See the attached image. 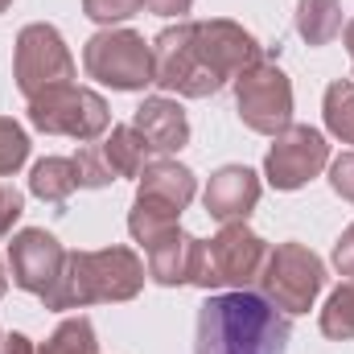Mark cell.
Returning <instances> with one entry per match:
<instances>
[{
  "label": "cell",
  "instance_id": "1",
  "mask_svg": "<svg viewBox=\"0 0 354 354\" xmlns=\"http://www.w3.org/2000/svg\"><path fill=\"white\" fill-rule=\"evenodd\" d=\"M288 334V317L276 305H268L260 292L235 288L206 297L198 309L194 354H284Z\"/></svg>",
  "mask_w": 354,
  "mask_h": 354
},
{
  "label": "cell",
  "instance_id": "2",
  "mask_svg": "<svg viewBox=\"0 0 354 354\" xmlns=\"http://www.w3.org/2000/svg\"><path fill=\"white\" fill-rule=\"evenodd\" d=\"M145 288V260L132 248L71 252L54 292L41 301L46 309H87L99 301H132Z\"/></svg>",
  "mask_w": 354,
  "mask_h": 354
},
{
  "label": "cell",
  "instance_id": "3",
  "mask_svg": "<svg viewBox=\"0 0 354 354\" xmlns=\"http://www.w3.org/2000/svg\"><path fill=\"white\" fill-rule=\"evenodd\" d=\"M198 181L185 165L177 161H153L140 174V189H136V206L128 214V231L132 239L149 252L153 243H161L169 231H177L181 210L194 202Z\"/></svg>",
  "mask_w": 354,
  "mask_h": 354
},
{
  "label": "cell",
  "instance_id": "4",
  "mask_svg": "<svg viewBox=\"0 0 354 354\" xmlns=\"http://www.w3.org/2000/svg\"><path fill=\"white\" fill-rule=\"evenodd\" d=\"M153 83L185 99H206L227 87L198 41V21H177L153 37Z\"/></svg>",
  "mask_w": 354,
  "mask_h": 354
},
{
  "label": "cell",
  "instance_id": "5",
  "mask_svg": "<svg viewBox=\"0 0 354 354\" xmlns=\"http://www.w3.org/2000/svg\"><path fill=\"white\" fill-rule=\"evenodd\" d=\"M326 288V264L305 243H280L272 248L260 272V297L288 313H309L317 292Z\"/></svg>",
  "mask_w": 354,
  "mask_h": 354
},
{
  "label": "cell",
  "instance_id": "6",
  "mask_svg": "<svg viewBox=\"0 0 354 354\" xmlns=\"http://www.w3.org/2000/svg\"><path fill=\"white\" fill-rule=\"evenodd\" d=\"M268 248L256 231H248L243 223H223V231L202 243V268H198V288H252L260 284Z\"/></svg>",
  "mask_w": 354,
  "mask_h": 354
},
{
  "label": "cell",
  "instance_id": "7",
  "mask_svg": "<svg viewBox=\"0 0 354 354\" xmlns=\"http://www.w3.org/2000/svg\"><path fill=\"white\" fill-rule=\"evenodd\" d=\"M83 66L111 91H145L153 83V46L136 29H103L87 41Z\"/></svg>",
  "mask_w": 354,
  "mask_h": 354
},
{
  "label": "cell",
  "instance_id": "8",
  "mask_svg": "<svg viewBox=\"0 0 354 354\" xmlns=\"http://www.w3.org/2000/svg\"><path fill=\"white\" fill-rule=\"evenodd\" d=\"M29 124L50 132V136H71V140H99L111 128V111L103 95L87 87H54L29 99Z\"/></svg>",
  "mask_w": 354,
  "mask_h": 354
},
{
  "label": "cell",
  "instance_id": "9",
  "mask_svg": "<svg viewBox=\"0 0 354 354\" xmlns=\"http://www.w3.org/2000/svg\"><path fill=\"white\" fill-rule=\"evenodd\" d=\"M12 79L25 99H37L41 91L66 87L75 79V58L62 41V33L54 25H25L17 33V50H12Z\"/></svg>",
  "mask_w": 354,
  "mask_h": 354
},
{
  "label": "cell",
  "instance_id": "10",
  "mask_svg": "<svg viewBox=\"0 0 354 354\" xmlns=\"http://www.w3.org/2000/svg\"><path fill=\"white\" fill-rule=\"evenodd\" d=\"M235 107L239 120L260 132V136H276L292 124V83L276 62H256L252 71H243L235 79Z\"/></svg>",
  "mask_w": 354,
  "mask_h": 354
},
{
  "label": "cell",
  "instance_id": "11",
  "mask_svg": "<svg viewBox=\"0 0 354 354\" xmlns=\"http://www.w3.org/2000/svg\"><path fill=\"white\" fill-rule=\"evenodd\" d=\"M326 165H330V145L309 124H288L284 132H276L264 157V174L276 189H301Z\"/></svg>",
  "mask_w": 354,
  "mask_h": 354
},
{
  "label": "cell",
  "instance_id": "12",
  "mask_svg": "<svg viewBox=\"0 0 354 354\" xmlns=\"http://www.w3.org/2000/svg\"><path fill=\"white\" fill-rule=\"evenodd\" d=\"M145 161H149L145 136L132 124H115L103 145H87L75 157V169H79L83 189H99V185H111L115 177H140Z\"/></svg>",
  "mask_w": 354,
  "mask_h": 354
},
{
  "label": "cell",
  "instance_id": "13",
  "mask_svg": "<svg viewBox=\"0 0 354 354\" xmlns=\"http://www.w3.org/2000/svg\"><path fill=\"white\" fill-rule=\"evenodd\" d=\"M66 256H71V252H66L50 231H41V227L17 231L12 243H8V272H12V284L46 301V297L54 292L62 268H66Z\"/></svg>",
  "mask_w": 354,
  "mask_h": 354
},
{
  "label": "cell",
  "instance_id": "14",
  "mask_svg": "<svg viewBox=\"0 0 354 354\" xmlns=\"http://www.w3.org/2000/svg\"><path fill=\"white\" fill-rule=\"evenodd\" d=\"M198 41H202V50L223 83H231L243 71H252L256 62H264L260 41L235 21H198Z\"/></svg>",
  "mask_w": 354,
  "mask_h": 354
},
{
  "label": "cell",
  "instance_id": "15",
  "mask_svg": "<svg viewBox=\"0 0 354 354\" xmlns=\"http://www.w3.org/2000/svg\"><path fill=\"white\" fill-rule=\"evenodd\" d=\"M260 194H264V185H260V177L252 174L248 165H223L218 174H210V185H206L202 202H206L210 218H218V223H243L256 210Z\"/></svg>",
  "mask_w": 354,
  "mask_h": 354
},
{
  "label": "cell",
  "instance_id": "16",
  "mask_svg": "<svg viewBox=\"0 0 354 354\" xmlns=\"http://www.w3.org/2000/svg\"><path fill=\"white\" fill-rule=\"evenodd\" d=\"M132 128L145 136L149 153H161V157L181 153V149L189 145V120H185L181 103H177V99H165V95L145 99V103L136 107V115H132Z\"/></svg>",
  "mask_w": 354,
  "mask_h": 354
},
{
  "label": "cell",
  "instance_id": "17",
  "mask_svg": "<svg viewBox=\"0 0 354 354\" xmlns=\"http://www.w3.org/2000/svg\"><path fill=\"white\" fill-rule=\"evenodd\" d=\"M198 268H202V239L185 235L181 227L169 231L161 243L149 248V276L165 288L177 284H194L198 280Z\"/></svg>",
  "mask_w": 354,
  "mask_h": 354
},
{
  "label": "cell",
  "instance_id": "18",
  "mask_svg": "<svg viewBox=\"0 0 354 354\" xmlns=\"http://www.w3.org/2000/svg\"><path fill=\"white\" fill-rule=\"evenodd\" d=\"M297 33L309 46H330L342 33V0H301L297 4Z\"/></svg>",
  "mask_w": 354,
  "mask_h": 354
},
{
  "label": "cell",
  "instance_id": "19",
  "mask_svg": "<svg viewBox=\"0 0 354 354\" xmlns=\"http://www.w3.org/2000/svg\"><path fill=\"white\" fill-rule=\"evenodd\" d=\"M29 189L41 198V202H66L75 189H79V169L71 157H46L33 165L29 174Z\"/></svg>",
  "mask_w": 354,
  "mask_h": 354
},
{
  "label": "cell",
  "instance_id": "20",
  "mask_svg": "<svg viewBox=\"0 0 354 354\" xmlns=\"http://www.w3.org/2000/svg\"><path fill=\"white\" fill-rule=\"evenodd\" d=\"M326 128L342 145H354V79H338L326 91Z\"/></svg>",
  "mask_w": 354,
  "mask_h": 354
},
{
  "label": "cell",
  "instance_id": "21",
  "mask_svg": "<svg viewBox=\"0 0 354 354\" xmlns=\"http://www.w3.org/2000/svg\"><path fill=\"white\" fill-rule=\"evenodd\" d=\"M37 354H99V342H95L91 322L79 313V317H66V322L37 346Z\"/></svg>",
  "mask_w": 354,
  "mask_h": 354
},
{
  "label": "cell",
  "instance_id": "22",
  "mask_svg": "<svg viewBox=\"0 0 354 354\" xmlns=\"http://www.w3.org/2000/svg\"><path fill=\"white\" fill-rule=\"evenodd\" d=\"M322 334L334 338V342L354 338V280H346L342 288L330 292V301L322 309Z\"/></svg>",
  "mask_w": 354,
  "mask_h": 354
},
{
  "label": "cell",
  "instance_id": "23",
  "mask_svg": "<svg viewBox=\"0 0 354 354\" xmlns=\"http://www.w3.org/2000/svg\"><path fill=\"white\" fill-rule=\"evenodd\" d=\"M29 157V136L17 120L0 115V177H12Z\"/></svg>",
  "mask_w": 354,
  "mask_h": 354
},
{
  "label": "cell",
  "instance_id": "24",
  "mask_svg": "<svg viewBox=\"0 0 354 354\" xmlns=\"http://www.w3.org/2000/svg\"><path fill=\"white\" fill-rule=\"evenodd\" d=\"M145 8V0H83V12L99 25H115V21H128Z\"/></svg>",
  "mask_w": 354,
  "mask_h": 354
},
{
  "label": "cell",
  "instance_id": "25",
  "mask_svg": "<svg viewBox=\"0 0 354 354\" xmlns=\"http://www.w3.org/2000/svg\"><path fill=\"white\" fill-rule=\"evenodd\" d=\"M21 210H25L21 189H17V185H8V181H0V239H4V235H12V223L21 218Z\"/></svg>",
  "mask_w": 354,
  "mask_h": 354
},
{
  "label": "cell",
  "instance_id": "26",
  "mask_svg": "<svg viewBox=\"0 0 354 354\" xmlns=\"http://www.w3.org/2000/svg\"><path fill=\"white\" fill-rule=\"evenodd\" d=\"M330 185H334V194H342L354 206V153H342V157L330 165Z\"/></svg>",
  "mask_w": 354,
  "mask_h": 354
},
{
  "label": "cell",
  "instance_id": "27",
  "mask_svg": "<svg viewBox=\"0 0 354 354\" xmlns=\"http://www.w3.org/2000/svg\"><path fill=\"white\" fill-rule=\"evenodd\" d=\"M334 264H338L342 276H351V280H354V223L342 231V239L334 243Z\"/></svg>",
  "mask_w": 354,
  "mask_h": 354
},
{
  "label": "cell",
  "instance_id": "28",
  "mask_svg": "<svg viewBox=\"0 0 354 354\" xmlns=\"http://www.w3.org/2000/svg\"><path fill=\"white\" fill-rule=\"evenodd\" d=\"M145 8L149 12H157V17H185L189 8H194V0H145Z\"/></svg>",
  "mask_w": 354,
  "mask_h": 354
},
{
  "label": "cell",
  "instance_id": "29",
  "mask_svg": "<svg viewBox=\"0 0 354 354\" xmlns=\"http://www.w3.org/2000/svg\"><path fill=\"white\" fill-rule=\"evenodd\" d=\"M0 354H37V351L25 334H8V338H0Z\"/></svg>",
  "mask_w": 354,
  "mask_h": 354
},
{
  "label": "cell",
  "instance_id": "30",
  "mask_svg": "<svg viewBox=\"0 0 354 354\" xmlns=\"http://www.w3.org/2000/svg\"><path fill=\"white\" fill-rule=\"evenodd\" d=\"M342 41H346V50H351V58H354V21L346 25V33H342Z\"/></svg>",
  "mask_w": 354,
  "mask_h": 354
},
{
  "label": "cell",
  "instance_id": "31",
  "mask_svg": "<svg viewBox=\"0 0 354 354\" xmlns=\"http://www.w3.org/2000/svg\"><path fill=\"white\" fill-rule=\"evenodd\" d=\"M4 288H8V276H4V264H0V297H4Z\"/></svg>",
  "mask_w": 354,
  "mask_h": 354
},
{
  "label": "cell",
  "instance_id": "32",
  "mask_svg": "<svg viewBox=\"0 0 354 354\" xmlns=\"http://www.w3.org/2000/svg\"><path fill=\"white\" fill-rule=\"evenodd\" d=\"M8 4H12V0H0V12H4V8H8Z\"/></svg>",
  "mask_w": 354,
  "mask_h": 354
}]
</instances>
